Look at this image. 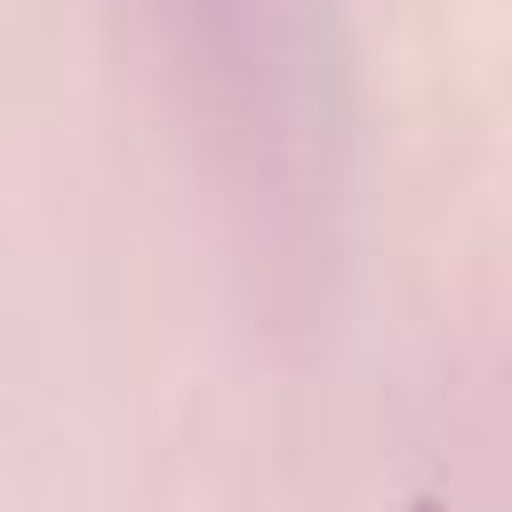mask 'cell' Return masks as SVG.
<instances>
[{
    "label": "cell",
    "mask_w": 512,
    "mask_h": 512,
    "mask_svg": "<svg viewBox=\"0 0 512 512\" xmlns=\"http://www.w3.org/2000/svg\"><path fill=\"white\" fill-rule=\"evenodd\" d=\"M408 512H448V504H440V496H416V504H408Z\"/></svg>",
    "instance_id": "cell-1"
}]
</instances>
